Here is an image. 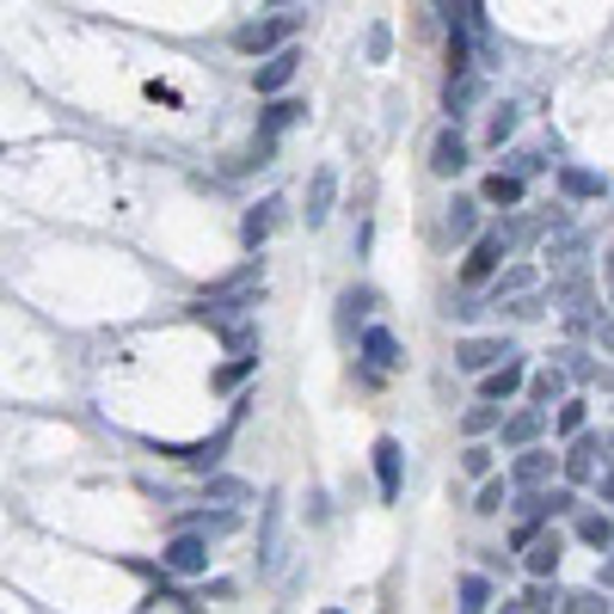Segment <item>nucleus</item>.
<instances>
[{
	"label": "nucleus",
	"instance_id": "1",
	"mask_svg": "<svg viewBox=\"0 0 614 614\" xmlns=\"http://www.w3.org/2000/svg\"><path fill=\"white\" fill-rule=\"evenodd\" d=\"M258 295H265V265H241L234 277H222L209 295L197 301V320H209V326H241V320H253V307H258Z\"/></svg>",
	"mask_w": 614,
	"mask_h": 614
},
{
	"label": "nucleus",
	"instance_id": "2",
	"mask_svg": "<svg viewBox=\"0 0 614 614\" xmlns=\"http://www.w3.org/2000/svg\"><path fill=\"white\" fill-rule=\"evenodd\" d=\"M504 253H510V227L498 222V227H485L480 241L468 246V265H461V283H468V289L492 283V277H498V265H504Z\"/></svg>",
	"mask_w": 614,
	"mask_h": 614
},
{
	"label": "nucleus",
	"instance_id": "3",
	"mask_svg": "<svg viewBox=\"0 0 614 614\" xmlns=\"http://www.w3.org/2000/svg\"><path fill=\"white\" fill-rule=\"evenodd\" d=\"M295 25H301V13H289V19H253V25L234 31V50H241V55H277V43L289 38Z\"/></svg>",
	"mask_w": 614,
	"mask_h": 614
},
{
	"label": "nucleus",
	"instance_id": "4",
	"mask_svg": "<svg viewBox=\"0 0 614 614\" xmlns=\"http://www.w3.org/2000/svg\"><path fill=\"white\" fill-rule=\"evenodd\" d=\"M510 357H516V350H510L504 338H461V345H454V369L461 375H492V369H504Z\"/></svg>",
	"mask_w": 614,
	"mask_h": 614
},
{
	"label": "nucleus",
	"instance_id": "5",
	"mask_svg": "<svg viewBox=\"0 0 614 614\" xmlns=\"http://www.w3.org/2000/svg\"><path fill=\"white\" fill-rule=\"evenodd\" d=\"M289 222V203L283 197H265V203H253V209L241 215V246L246 253H258V246L270 241V234H277V227Z\"/></svg>",
	"mask_w": 614,
	"mask_h": 614
},
{
	"label": "nucleus",
	"instance_id": "6",
	"mask_svg": "<svg viewBox=\"0 0 614 614\" xmlns=\"http://www.w3.org/2000/svg\"><path fill=\"white\" fill-rule=\"evenodd\" d=\"M161 565L166 572H178V577H203L209 572V541H203V534H173V541H166V553H161Z\"/></svg>",
	"mask_w": 614,
	"mask_h": 614
},
{
	"label": "nucleus",
	"instance_id": "7",
	"mask_svg": "<svg viewBox=\"0 0 614 614\" xmlns=\"http://www.w3.org/2000/svg\"><path fill=\"white\" fill-rule=\"evenodd\" d=\"M332 203H338V166H314V178H307V197H301L307 227H326V222H332Z\"/></svg>",
	"mask_w": 614,
	"mask_h": 614
},
{
	"label": "nucleus",
	"instance_id": "8",
	"mask_svg": "<svg viewBox=\"0 0 614 614\" xmlns=\"http://www.w3.org/2000/svg\"><path fill=\"white\" fill-rule=\"evenodd\" d=\"M375 485H381V498H400V485H406V449H400V437H375Z\"/></svg>",
	"mask_w": 614,
	"mask_h": 614
},
{
	"label": "nucleus",
	"instance_id": "9",
	"mask_svg": "<svg viewBox=\"0 0 614 614\" xmlns=\"http://www.w3.org/2000/svg\"><path fill=\"white\" fill-rule=\"evenodd\" d=\"M295 74H301V50H295V43H283L277 55H265V68H258V74H253V86H258V93H265V99H277L283 86L295 81Z\"/></svg>",
	"mask_w": 614,
	"mask_h": 614
},
{
	"label": "nucleus",
	"instance_id": "10",
	"mask_svg": "<svg viewBox=\"0 0 614 614\" xmlns=\"http://www.w3.org/2000/svg\"><path fill=\"white\" fill-rule=\"evenodd\" d=\"M461 166H468V135L454 130V123H442L437 142H430V173H437V178H454Z\"/></svg>",
	"mask_w": 614,
	"mask_h": 614
},
{
	"label": "nucleus",
	"instance_id": "11",
	"mask_svg": "<svg viewBox=\"0 0 614 614\" xmlns=\"http://www.w3.org/2000/svg\"><path fill=\"white\" fill-rule=\"evenodd\" d=\"M596 454H602V437H590V430H584V437H577L565 454H560V473H565V485H572V492H577V485L596 480Z\"/></svg>",
	"mask_w": 614,
	"mask_h": 614
},
{
	"label": "nucleus",
	"instance_id": "12",
	"mask_svg": "<svg viewBox=\"0 0 614 614\" xmlns=\"http://www.w3.org/2000/svg\"><path fill=\"white\" fill-rule=\"evenodd\" d=\"M283 565V492L265 498V534H258V572Z\"/></svg>",
	"mask_w": 614,
	"mask_h": 614
},
{
	"label": "nucleus",
	"instance_id": "13",
	"mask_svg": "<svg viewBox=\"0 0 614 614\" xmlns=\"http://www.w3.org/2000/svg\"><path fill=\"white\" fill-rule=\"evenodd\" d=\"M541 430H548V412H541V406H522V412H510L504 424H498V437H504V449H534V437H541Z\"/></svg>",
	"mask_w": 614,
	"mask_h": 614
},
{
	"label": "nucleus",
	"instance_id": "14",
	"mask_svg": "<svg viewBox=\"0 0 614 614\" xmlns=\"http://www.w3.org/2000/svg\"><path fill=\"white\" fill-rule=\"evenodd\" d=\"M301 111H307L301 99H277V105H270L265 117H258V142H253V154H258V161L270 154V142H277V135L289 130V123H301Z\"/></svg>",
	"mask_w": 614,
	"mask_h": 614
},
{
	"label": "nucleus",
	"instance_id": "15",
	"mask_svg": "<svg viewBox=\"0 0 614 614\" xmlns=\"http://www.w3.org/2000/svg\"><path fill=\"white\" fill-rule=\"evenodd\" d=\"M362 369H369V375L400 369V338H393L388 326H369V332H362Z\"/></svg>",
	"mask_w": 614,
	"mask_h": 614
},
{
	"label": "nucleus",
	"instance_id": "16",
	"mask_svg": "<svg viewBox=\"0 0 614 614\" xmlns=\"http://www.w3.org/2000/svg\"><path fill=\"white\" fill-rule=\"evenodd\" d=\"M548 480H553V449H522L510 461V485H522V492H541Z\"/></svg>",
	"mask_w": 614,
	"mask_h": 614
},
{
	"label": "nucleus",
	"instance_id": "17",
	"mask_svg": "<svg viewBox=\"0 0 614 614\" xmlns=\"http://www.w3.org/2000/svg\"><path fill=\"white\" fill-rule=\"evenodd\" d=\"M375 307H381V295H375L369 283H350V289L338 295V332L350 338V332H357V320H369Z\"/></svg>",
	"mask_w": 614,
	"mask_h": 614
},
{
	"label": "nucleus",
	"instance_id": "18",
	"mask_svg": "<svg viewBox=\"0 0 614 614\" xmlns=\"http://www.w3.org/2000/svg\"><path fill=\"white\" fill-rule=\"evenodd\" d=\"M560 553H565V541L560 534H534V548H529V577L534 584H553V572H560Z\"/></svg>",
	"mask_w": 614,
	"mask_h": 614
},
{
	"label": "nucleus",
	"instance_id": "19",
	"mask_svg": "<svg viewBox=\"0 0 614 614\" xmlns=\"http://www.w3.org/2000/svg\"><path fill=\"white\" fill-rule=\"evenodd\" d=\"M480 99V74H454L449 86H442V111H449V123L461 130V117H468V105Z\"/></svg>",
	"mask_w": 614,
	"mask_h": 614
},
{
	"label": "nucleus",
	"instance_id": "20",
	"mask_svg": "<svg viewBox=\"0 0 614 614\" xmlns=\"http://www.w3.org/2000/svg\"><path fill=\"white\" fill-rule=\"evenodd\" d=\"M516 388H522V357H510L504 369H492V375H485V381H480V406H498V400H510V393H516Z\"/></svg>",
	"mask_w": 614,
	"mask_h": 614
},
{
	"label": "nucleus",
	"instance_id": "21",
	"mask_svg": "<svg viewBox=\"0 0 614 614\" xmlns=\"http://www.w3.org/2000/svg\"><path fill=\"white\" fill-rule=\"evenodd\" d=\"M449 241H461V246L480 241V203H473V197H454L449 203Z\"/></svg>",
	"mask_w": 614,
	"mask_h": 614
},
{
	"label": "nucleus",
	"instance_id": "22",
	"mask_svg": "<svg viewBox=\"0 0 614 614\" xmlns=\"http://www.w3.org/2000/svg\"><path fill=\"white\" fill-rule=\"evenodd\" d=\"M522 191H529V185H522V178H510V173H492V178H485V185H480V203H492V209H522Z\"/></svg>",
	"mask_w": 614,
	"mask_h": 614
},
{
	"label": "nucleus",
	"instance_id": "23",
	"mask_svg": "<svg viewBox=\"0 0 614 614\" xmlns=\"http://www.w3.org/2000/svg\"><path fill=\"white\" fill-rule=\"evenodd\" d=\"M577 541L608 553V548H614V516H608V510H590V516H577Z\"/></svg>",
	"mask_w": 614,
	"mask_h": 614
},
{
	"label": "nucleus",
	"instance_id": "24",
	"mask_svg": "<svg viewBox=\"0 0 614 614\" xmlns=\"http://www.w3.org/2000/svg\"><path fill=\"white\" fill-rule=\"evenodd\" d=\"M560 191L572 203H590V197H602V173H584V166H560Z\"/></svg>",
	"mask_w": 614,
	"mask_h": 614
},
{
	"label": "nucleus",
	"instance_id": "25",
	"mask_svg": "<svg viewBox=\"0 0 614 614\" xmlns=\"http://www.w3.org/2000/svg\"><path fill=\"white\" fill-rule=\"evenodd\" d=\"M529 406H541V412H548V406H565V375L560 369H541L529 381Z\"/></svg>",
	"mask_w": 614,
	"mask_h": 614
},
{
	"label": "nucleus",
	"instance_id": "26",
	"mask_svg": "<svg viewBox=\"0 0 614 614\" xmlns=\"http://www.w3.org/2000/svg\"><path fill=\"white\" fill-rule=\"evenodd\" d=\"M454 596H461V602H454V614H485V602H492V584H485L480 572H468L461 584H454Z\"/></svg>",
	"mask_w": 614,
	"mask_h": 614
},
{
	"label": "nucleus",
	"instance_id": "27",
	"mask_svg": "<svg viewBox=\"0 0 614 614\" xmlns=\"http://www.w3.org/2000/svg\"><path fill=\"white\" fill-rule=\"evenodd\" d=\"M529 289H534V270H529V265H510V270H498V277H492V295H498V301H504V295H510V301H522Z\"/></svg>",
	"mask_w": 614,
	"mask_h": 614
},
{
	"label": "nucleus",
	"instance_id": "28",
	"mask_svg": "<svg viewBox=\"0 0 614 614\" xmlns=\"http://www.w3.org/2000/svg\"><path fill=\"white\" fill-rule=\"evenodd\" d=\"M560 608H565L560 584H529V596H522V614H560Z\"/></svg>",
	"mask_w": 614,
	"mask_h": 614
},
{
	"label": "nucleus",
	"instance_id": "29",
	"mask_svg": "<svg viewBox=\"0 0 614 614\" xmlns=\"http://www.w3.org/2000/svg\"><path fill=\"white\" fill-rule=\"evenodd\" d=\"M553 369H560V375H572V381H596V362H590V357H584V350H577V345H565Z\"/></svg>",
	"mask_w": 614,
	"mask_h": 614
},
{
	"label": "nucleus",
	"instance_id": "30",
	"mask_svg": "<svg viewBox=\"0 0 614 614\" xmlns=\"http://www.w3.org/2000/svg\"><path fill=\"white\" fill-rule=\"evenodd\" d=\"M516 123H522V117H516V105H498V111H492V123H485V142L504 147L510 135H516Z\"/></svg>",
	"mask_w": 614,
	"mask_h": 614
},
{
	"label": "nucleus",
	"instance_id": "31",
	"mask_svg": "<svg viewBox=\"0 0 614 614\" xmlns=\"http://www.w3.org/2000/svg\"><path fill=\"white\" fill-rule=\"evenodd\" d=\"M461 473H468V480H492V449H485V442H468V449H461Z\"/></svg>",
	"mask_w": 614,
	"mask_h": 614
},
{
	"label": "nucleus",
	"instance_id": "32",
	"mask_svg": "<svg viewBox=\"0 0 614 614\" xmlns=\"http://www.w3.org/2000/svg\"><path fill=\"white\" fill-rule=\"evenodd\" d=\"M504 504H510V480H485L480 498H473V510H480V516H498Z\"/></svg>",
	"mask_w": 614,
	"mask_h": 614
},
{
	"label": "nucleus",
	"instance_id": "33",
	"mask_svg": "<svg viewBox=\"0 0 614 614\" xmlns=\"http://www.w3.org/2000/svg\"><path fill=\"white\" fill-rule=\"evenodd\" d=\"M553 430H560L565 442L584 437V400H565V406H560V418H553Z\"/></svg>",
	"mask_w": 614,
	"mask_h": 614
},
{
	"label": "nucleus",
	"instance_id": "34",
	"mask_svg": "<svg viewBox=\"0 0 614 614\" xmlns=\"http://www.w3.org/2000/svg\"><path fill=\"white\" fill-rule=\"evenodd\" d=\"M560 614H608V602H602V590H565Z\"/></svg>",
	"mask_w": 614,
	"mask_h": 614
},
{
	"label": "nucleus",
	"instance_id": "35",
	"mask_svg": "<svg viewBox=\"0 0 614 614\" xmlns=\"http://www.w3.org/2000/svg\"><path fill=\"white\" fill-rule=\"evenodd\" d=\"M362 50H369V62H388V50H393V25H388V19H375V25H369Z\"/></svg>",
	"mask_w": 614,
	"mask_h": 614
},
{
	"label": "nucleus",
	"instance_id": "36",
	"mask_svg": "<svg viewBox=\"0 0 614 614\" xmlns=\"http://www.w3.org/2000/svg\"><path fill=\"white\" fill-rule=\"evenodd\" d=\"M492 424H504V418H498V406H473V412L461 418V430H468V437H485Z\"/></svg>",
	"mask_w": 614,
	"mask_h": 614
},
{
	"label": "nucleus",
	"instance_id": "37",
	"mask_svg": "<svg viewBox=\"0 0 614 614\" xmlns=\"http://www.w3.org/2000/svg\"><path fill=\"white\" fill-rule=\"evenodd\" d=\"M253 369H258V362H227V369H215V388H241Z\"/></svg>",
	"mask_w": 614,
	"mask_h": 614
},
{
	"label": "nucleus",
	"instance_id": "38",
	"mask_svg": "<svg viewBox=\"0 0 614 614\" xmlns=\"http://www.w3.org/2000/svg\"><path fill=\"white\" fill-rule=\"evenodd\" d=\"M577 510V492L572 485H560V492H548V516H572Z\"/></svg>",
	"mask_w": 614,
	"mask_h": 614
},
{
	"label": "nucleus",
	"instance_id": "39",
	"mask_svg": "<svg viewBox=\"0 0 614 614\" xmlns=\"http://www.w3.org/2000/svg\"><path fill=\"white\" fill-rule=\"evenodd\" d=\"M209 492L215 498H246V485L241 480H209Z\"/></svg>",
	"mask_w": 614,
	"mask_h": 614
},
{
	"label": "nucleus",
	"instance_id": "40",
	"mask_svg": "<svg viewBox=\"0 0 614 614\" xmlns=\"http://www.w3.org/2000/svg\"><path fill=\"white\" fill-rule=\"evenodd\" d=\"M510 314H516V320H534V314H541V301H534V295H522V301H510Z\"/></svg>",
	"mask_w": 614,
	"mask_h": 614
},
{
	"label": "nucleus",
	"instance_id": "41",
	"mask_svg": "<svg viewBox=\"0 0 614 614\" xmlns=\"http://www.w3.org/2000/svg\"><path fill=\"white\" fill-rule=\"evenodd\" d=\"M602 504H614V473H602Z\"/></svg>",
	"mask_w": 614,
	"mask_h": 614
},
{
	"label": "nucleus",
	"instance_id": "42",
	"mask_svg": "<svg viewBox=\"0 0 614 614\" xmlns=\"http://www.w3.org/2000/svg\"><path fill=\"white\" fill-rule=\"evenodd\" d=\"M602 584H614V560H608V565H602Z\"/></svg>",
	"mask_w": 614,
	"mask_h": 614
},
{
	"label": "nucleus",
	"instance_id": "43",
	"mask_svg": "<svg viewBox=\"0 0 614 614\" xmlns=\"http://www.w3.org/2000/svg\"><path fill=\"white\" fill-rule=\"evenodd\" d=\"M498 614H522V602H504V608H498Z\"/></svg>",
	"mask_w": 614,
	"mask_h": 614
},
{
	"label": "nucleus",
	"instance_id": "44",
	"mask_svg": "<svg viewBox=\"0 0 614 614\" xmlns=\"http://www.w3.org/2000/svg\"><path fill=\"white\" fill-rule=\"evenodd\" d=\"M602 270H608V277H614V253H608V258H602Z\"/></svg>",
	"mask_w": 614,
	"mask_h": 614
},
{
	"label": "nucleus",
	"instance_id": "45",
	"mask_svg": "<svg viewBox=\"0 0 614 614\" xmlns=\"http://www.w3.org/2000/svg\"><path fill=\"white\" fill-rule=\"evenodd\" d=\"M320 614H345V608H320Z\"/></svg>",
	"mask_w": 614,
	"mask_h": 614
}]
</instances>
